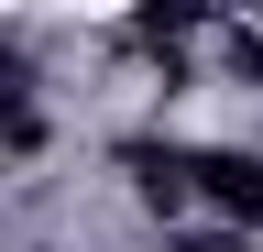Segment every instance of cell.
Returning <instances> with one entry per match:
<instances>
[{
  "label": "cell",
  "mask_w": 263,
  "mask_h": 252,
  "mask_svg": "<svg viewBox=\"0 0 263 252\" xmlns=\"http://www.w3.org/2000/svg\"><path fill=\"white\" fill-rule=\"evenodd\" d=\"M186 252H241V241H186Z\"/></svg>",
  "instance_id": "obj_2"
},
{
  "label": "cell",
  "mask_w": 263,
  "mask_h": 252,
  "mask_svg": "<svg viewBox=\"0 0 263 252\" xmlns=\"http://www.w3.org/2000/svg\"><path fill=\"white\" fill-rule=\"evenodd\" d=\"M197 176H209V198H219V208L263 219V165H241V153H197Z\"/></svg>",
  "instance_id": "obj_1"
}]
</instances>
